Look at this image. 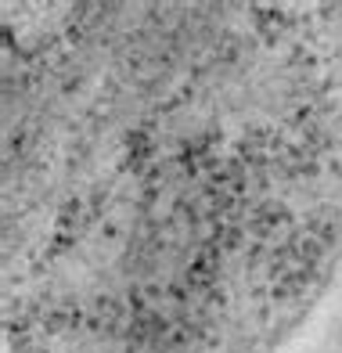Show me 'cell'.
Segmentation results:
<instances>
[]
</instances>
